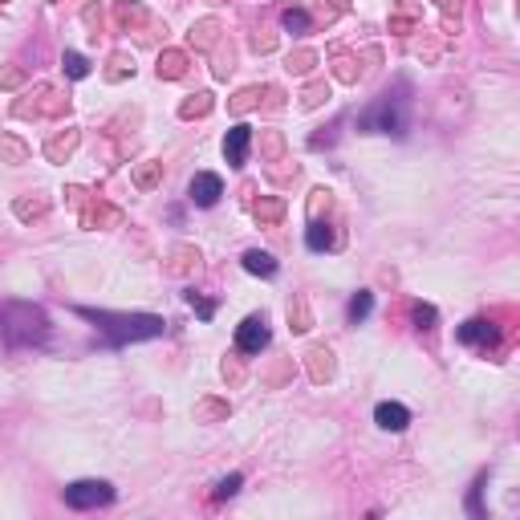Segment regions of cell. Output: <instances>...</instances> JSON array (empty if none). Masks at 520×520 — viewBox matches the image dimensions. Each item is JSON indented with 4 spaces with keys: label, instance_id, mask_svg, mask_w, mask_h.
I'll return each mask as SVG.
<instances>
[{
    "label": "cell",
    "instance_id": "ffe728a7",
    "mask_svg": "<svg viewBox=\"0 0 520 520\" xmlns=\"http://www.w3.org/2000/svg\"><path fill=\"white\" fill-rule=\"evenodd\" d=\"M281 212H284V204H281V199H268V204H257V220H268V224H273V220H277Z\"/></svg>",
    "mask_w": 520,
    "mask_h": 520
},
{
    "label": "cell",
    "instance_id": "44dd1931",
    "mask_svg": "<svg viewBox=\"0 0 520 520\" xmlns=\"http://www.w3.org/2000/svg\"><path fill=\"white\" fill-rule=\"evenodd\" d=\"M188 305L195 309V313H199V317H204V321H208V317H212V313H215V301H204V297H199V293H188Z\"/></svg>",
    "mask_w": 520,
    "mask_h": 520
},
{
    "label": "cell",
    "instance_id": "2e32d148",
    "mask_svg": "<svg viewBox=\"0 0 520 520\" xmlns=\"http://www.w3.org/2000/svg\"><path fill=\"white\" fill-rule=\"evenodd\" d=\"M208 110H212V94H195L191 102H183V106H179V114H183V118H195V114H208Z\"/></svg>",
    "mask_w": 520,
    "mask_h": 520
},
{
    "label": "cell",
    "instance_id": "d4e9b609",
    "mask_svg": "<svg viewBox=\"0 0 520 520\" xmlns=\"http://www.w3.org/2000/svg\"><path fill=\"white\" fill-rule=\"evenodd\" d=\"M41 212H45L41 204H17V215H24V220H29V215H41Z\"/></svg>",
    "mask_w": 520,
    "mask_h": 520
},
{
    "label": "cell",
    "instance_id": "7402d4cb",
    "mask_svg": "<svg viewBox=\"0 0 520 520\" xmlns=\"http://www.w3.org/2000/svg\"><path fill=\"white\" fill-rule=\"evenodd\" d=\"M415 326H419V330H431V326H435V309H431V305H415Z\"/></svg>",
    "mask_w": 520,
    "mask_h": 520
},
{
    "label": "cell",
    "instance_id": "9a60e30c",
    "mask_svg": "<svg viewBox=\"0 0 520 520\" xmlns=\"http://www.w3.org/2000/svg\"><path fill=\"white\" fill-rule=\"evenodd\" d=\"M73 146H77V130H70L66 139H53V142L45 146V155H49V159H66Z\"/></svg>",
    "mask_w": 520,
    "mask_h": 520
},
{
    "label": "cell",
    "instance_id": "603a6c76",
    "mask_svg": "<svg viewBox=\"0 0 520 520\" xmlns=\"http://www.w3.org/2000/svg\"><path fill=\"white\" fill-rule=\"evenodd\" d=\"M21 82H24L21 70H0V86H4V90H13V86H21Z\"/></svg>",
    "mask_w": 520,
    "mask_h": 520
},
{
    "label": "cell",
    "instance_id": "4fadbf2b",
    "mask_svg": "<svg viewBox=\"0 0 520 520\" xmlns=\"http://www.w3.org/2000/svg\"><path fill=\"white\" fill-rule=\"evenodd\" d=\"M183 70H188V66H183V53L171 49V53L159 57V77H183Z\"/></svg>",
    "mask_w": 520,
    "mask_h": 520
},
{
    "label": "cell",
    "instance_id": "30bf717a",
    "mask_svg": "<svg viewBox=\"0 0 520 520\" xmlns=\"http://www.w3.org/2000/svg\"><path fill=\"white\" fill-rule=\"evenodd\" d=\"M244 268L257 273V277H277V260L268 257V252H260V248H248V252H244Z\"/></svg>",
    "mask_w": 520,
    "mask_h": 520
},
{
    "label": "cell",
    "instance_id": "8fae6325",
    "mask_svg": "<svg viewBox=\"0 0 520 520\" xmlns=\"http://www.w3.org/2000/svg\"><path fill=\"white\" fill-rule=\"evenodd\" d=\"M305 244L313 248V252H326V248L333 244V232L321 224V220H313V224H309V232H305Z\"/></svg>",
    "mask_w": 520,
    "mask_h": 520
},
{
    "label": "cell",
    "instance_id": "ba28073f",
    "mask_svg": "<svg viewBox=\"0 0 520 520\" xmlns=\"http://www.w3.org/2000/svg\"><path fill=\"white\" fill-rule=\"evenodd\" d=\"M464 346H488V342H496V326L492 321H484V317H472V321H464L459 333H455Z\"/></svg>",
    "mask_w": 520,
    "mask_h": 520
},
{
    "label": "cell",
    "instance_id": "7a4b0ae2",
    "mask_svg": "<svg viewBox=\"0 0 520 520\" xmlns=\"http://www.w3.org/2000/svg\"><path fill=\"white\" fill-rule=\"evenodd\" d=\"M0 337H4L8 350L45 346L49 337L45 309H37L33 301H0Z\"/></svg>",
    "mask_w": 520,
    "mask_h": 520
},
{
    "label": "cell",
    "instance_id": "9c48e42d",
    "mask_svg": "<svg viewBox=\"0 0 520 520\" xmlns=\"http://www.w3.org/2000/svg\"><path fill=\"white\" fill-rule=\"evenodd\" d=\"M374 423H378L382 431H406V423H411V411H406L402 402H378Z\"/></svg>",
    "mask_w": 520,
    "mask_h": 520
},
{
    "label": "cell",
    "instance_id": "8992f818",
    "mask_svg": "<svg viewBox=\"0 0 520 520\" xmlns=\"http://www.w3.org/2000/svg\"><path fill=\"white\" fill-rule=\"evenodd\" d=\"M220 195H224V179L212 175V171H199V175L188 183V199L195 204V208H215Z\"/></svg>",
    "mask_w": 520,
    "mask_h": 520
},
{
    "label": "cell",
    "instance_id": "277c9868",
    "mask_svg": "<svg viewBox=\"0 0 520 520\" xmlns=\"http://www.w3.org/2000/svg\"><path fill=\"white\" fill-rule=\"evenodd\" d=\"M110 500H114V488H110L106 480H73L70 488H66V504L77 508V512L102 508V504H110Z\"/></svg>",
    "mask_w": 520,
    "mask_h": 520
},
{
    "label": "cell",
    "instance_id": "5b68a950",
    "mask_svg": "<svg viewBox=\"0 0 520 520\" xmlns=\"http://www.w3.org/2000/svg\"><path fill=\"white\" fill-rule=\"evenodd\" d=\"M264 346H268V321H264L260 313L244 317L236 326V350L240 354H260Z\"/></svg>",
    "mask_w": 520,
    "mask_h": 520
},
{
    "label": "cell",
    "instance_id": "cb8c5ba5",
    "mask_svg": "<svg viewBox=\"0 0 520 520\" xmlns=\"http://www.w3.org/2000/svg\"><path fill=\"white\" fill-rule=\"evenodd\" d=\"M257 98H260V90H244V94H240L236 102H232V110H248V106H252Z\"/></svg>",
    "mask_w": 520,
    "mask_h": 520
},
{
    "label": "cell",
    "instance_id": "d6986e66",
    "mask_svg": "<svg viewBox=\"0 0 520 520\" xmlns=\"http://www.w3.org/2000/svg\"><path fill=\"white\" fill-rule=\"evenodd\" d=\"M240 484H244V475H240V472H232V475H228V480H220V488H215V496H220V500L236 496V492H240Z\"/></svg>",
    "mask_w": 520,
    "mask_h": 520
},
{
    "label": "cell",
    "instance_id": "7c38bea8",
    "mask_svg": "<svg viewBox=\"0 0 520 520\" xmlns=\"http://www.w3.org/2000/svg\"><path fill=\"white\" fill-rule=\"evenodd\" d=\"M370 309H374V293H366V289H362V293H354V297H350V309H346V313H350V321H366V317H370Z\"/></svg>",
    "mask_w": 520,
    "mask_h": 520
},
{
    "label": "cell",
    "instance_id": "3957f363",
    "mask_svg": "<svg viewBox=\"0 0 520 520\" xmlns=\"http://www.w3.org/2000/svg\"><path fill=\"white\" fill-rule=\"evenodd\" d=\"M406 122H411V114H406V98L382 94L378 102L358 118V126H362V130H374V135H406Z\"/></svg>",
    "mask_w": 520,
    "mask_h": 520
},
{
    "label": "cell",
    "instance_id": "ac0fdd59",
    "mask_svg": "<svg viewBox=\"0 0 520 520\" xmlns=\"http://www.w3.org/2000/svg\"><path fill=\"white\" fill-rule=\"evenodd\" d=\"M159 167H163V163H146V167H139V171H135V183H139L142 191L155 188V179H159Z\"/></svg>",
    "mask_w": 520,
    "mask_h": 520
},
{
    "label": "cell",
    "instance_id": "e0dca14e",
    "mask_svg": "<svg viewBox=\"0 0 520 520\" xmlns=\"http://www.w3.org/2000/svg\"><path fill=\"white\" fill-rule=\"evenodd\" d=\"M281 21H284V29H289V33H305V29H309V17L301 13V8H289Z\"/></svg>",
    "mask_w": 520,
    "mask_h": 520
},
{
    "label": "cell",
    "instance_id": "484cf974",
    "mask_svg": "<svg viewBox=\"0 0 520 520\" xmlns=\"http://www.w3.org/2000/svg\"><path fill=\"white\" fill-rule=\"evenodd\" d=\"M0 4H8V0H0Z\"/></svg>",
    "mask_w": 520,
    "mask_h": 520
},
{
    "label": "cell",
    "instance_id": "5bb4252c",
    "mask_svg": "<svg viewBox=\"0 0 520 520\" xmlns=\"http://www.w3.org/2000/svg\"><path fill=\"white\" fill-rule=\"evenodd\" d=\"M61 70L70 73V77H77V82H82V77H86V73H90V61H86V57H82V53H66V57H61Z\"/></svg>",
    "mask_w": 520,
    "mask_h": 520
},
{
    "label": "cell",
    "instance_id": "6da1fadb",
    "mask_svg": "<svg viewBox=\"0 0 520 520\" xmlns=\"http://www.w3.org/2000/svg\"><path fill=\"white\" fill-rule=\"evenodd\" d=\"M77 317H86V321H94L98 333L106 337V346H130V342H151V337H163L167 333V321L163 317H155V313H110V309H86L77 305L73 309Z\"/></svg>",
    "mask_w": 520,
    "mask_h": 520
},
{
    "label": "cell",
    "instance_id": "52a82bcc",
    "mask_svg": "<svg viewBox=\"0 0 520 520\" xmlns=\"http://www.w3.org/2000/svg\"><path fill=\"white\" fill-rule=\"evenodd\" d=\"M248 146H252V126L236 122V126L228 130V139H224V159L232 167H244L248 163Z\"/></svg>",
    "mask_w": 520,
    "mask_h": 520
}]
</instances>
